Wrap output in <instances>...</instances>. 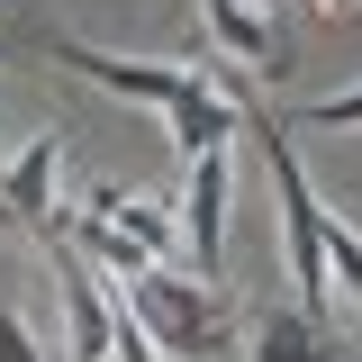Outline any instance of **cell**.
<instances>
[{
    "instance_id": "obj_3",
    "label": "cell",
    "mask_w": 362,
    "mask_h": 362,
    "mask_svg": "<svg viewBox=\"0 0 362 362\" xmlns=\"http://www.w3.org/2000/svg\"><path fill=\"white\" fill-rule=\"evenodd\" d=\"M199 18H209V45H218L235 73H254V82H281V28H272L254 0H199Z\"/></svg>"
},
{
    "instance_id": "obj_1",
    "label": "cell",
    "mask_w": 362,
    "mask_h": 362,
    "mask_svg": "<svg viewBox=\"0 0 362 362\" xmlns=\"http://www.w3.org/2000/svg\"><path fill=\"white\" fill-rule=\"evenodd\" d=\"M127 308L136 326L154 335V354L163 362H235V308H226V290L218 281H199V272H136L127 281Z\"/></svg>"
},
{
    "instance_id": "obj_5",
    "label": "cell",
    "mask_w": 362,
    "mask_h": 362,
    "mask_svg": "<svg viewBox=\"0 0 362 362\" xmlns=\"http://www.w3.org/2000/svg\"><path fill=\"white\" fill-rule=\"evenodd\" d=\"M245 354L254 362H344V335H335V317H317V308H272L254 335H245Z\"/></svg>"
},
{
    "instance_id": "obj_7",
    "label": "cell",
    "mask_w": 362,
    "mask_h": 362,
    "mask_svg": "<svg viewBox=\"0 0 362 362\" xmlns=\"http://www.w3.org/2000/svg\"><path fill=\"white\" fill-rule=\"evenodd\" d=\"M326 272H335V290L354 299V317H362V235L344 218H326Z\"/></svg>"
},
{
    "instance_id": "obj_4",
    "label": "cell",
    "mask_w": 362,
    "mask_h": 362,
    "mask_svg": "<svg viewBox=\"0 0 362 362\" xmlns=\"http://www.w3.org/2000/svg\"><path fill=\"white\" fill-rule=\"evenodd\" d=\"M54 163H64V136H28L18 154H9V173H0V209L28 226H64V209H54Z\"/></svg>"
},
{
    "instance_id": "obj_9",
    "label": "cell",
    "mask_w": 362,
    "mask_h": 362,
    "mask_svg": "<svg viewBox=\"0 0 362 362\" xmlns=\"http://www.w3.org/2000/svg\"><path fill=\"white\" fill-rule=\"evenodd\" d=\"M0 362H45V354H37V335H28L9 308H0Z\"/></svg>"
},
{
    "instance_id": "obj_2",
    "label": "cell",
    "mask_w": 362,
    "mask_h": 362,
    "mask_svg": "<svg viewBox=\"0 0 362 362\" xmlns=\"http://www.w3.org/2000/svg\"><path fill=\"white\" fill-rule=\"evenodd\" d=\"M226 181H235V145L190 154V181H181V235H190V272H199V281H218V263H226Z\"/></svg>"
},
{
    "instance_id": "obj_8",
    "label": "cell",
    "mask_w": 362,
    "mask_h": 362,
    "mask_svg": "<svg viewBox=\"0 0 362 362\" xmlns=\"http://www.w3.org/2000/svg\"><path fill=\"white\" fill-rule=\"evenodd\" d=\"M299 127H317V136H326V127H335V136H344V127H362V90H335V100H308V109H290V136H299Z\"/></svg>"
},
{
    "instance_id": "obj_6",
    "label": "cell",
    "mask_w": 362,
    "mask_h": 362,
    "mask_svg": "<svg viewBox=\"0 0 362 362\" xmlns=\"http://www.w3.org/2000/svg\"><path fill=\"white\" fill-rule=\"evenodd\" d=\"M82 209H100L109 226H127V235L145 245V254H154V263L173 254V209H154V199H127V190H90Z\"/></svg>"
}]
</instances>
